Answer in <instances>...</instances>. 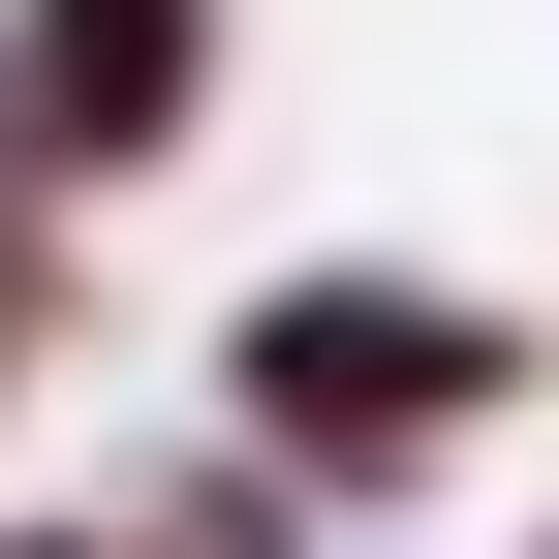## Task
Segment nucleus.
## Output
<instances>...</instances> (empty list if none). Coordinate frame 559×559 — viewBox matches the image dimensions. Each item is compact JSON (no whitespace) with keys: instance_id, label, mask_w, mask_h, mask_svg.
I'll use <instances>...</instances> for the list:
<instances>
[{"instance_id":"nucleus-1","label":"nucleus","mask_w":559,"mask_h":559,"mask_svg":"<svg viewBox=\"0 0 559 559\" xmlns=\"http://www.w3.org/2000/svg\"><path fill=\"white\" fill-rule=\"evenodd\" d=\"M249 404L311 466H373V436H466V404H498V311H280L249 342Z\"/></svg>"},{"instance_id":"nucleus-2","label":"nucleus","mask_w":559,"mask_h":559,"mask_svg":"<svg viewBox=\"0 0 559 559\" xmlns=\"http://www.w3.org/2000/svg\"><path fill=\"white\" fill-rule=\"evenodd\" d=\"M187 62H218V0H32V156H156Z\"/></svg>"}]
</instances>
